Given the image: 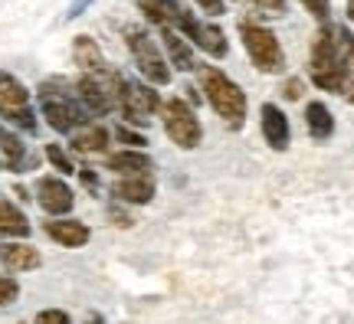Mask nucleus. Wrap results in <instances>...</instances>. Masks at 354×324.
I'll list each match as a JSON object with an SVG mask.
<instances>
[{
	"mask_svg": "<svg viewBox=\"0 0 354 324\" xmlns=\"http://www.w3.org/2000/svg\"><path fill=\"white\" fill-rule=\"evenodd\" d=\"M308 75L318 88L325 92H348V73L342 66L338 46H335V26H322L312 39V56H308Z\"/></svg>",
	"mask_w": 354,
	"mask_h": 324,
	"instance_id": "nucleus-1",
	"label": "nucleus"
},
{
	"mask_svg": "<svg viewBox=\"0 0 354 324\" xmlns=\"http://www.w3.org/2000/svg\"><path fill=\"white\" fill-rule=\"evenodd\" d=\"M201 86H203L207 102L214 105V112L230 128H243V118H246V92L227 73H220L216 66H201Z\"/></svg>",
	"mask_w": 354,
	"mask_h": 324,
	"instance_id": "nucleus-2",
	"label": "nucleus"
},
{
	"mask_svg": "<svg viewBox=\"0 0 354 324\" xmlns=\"http://www.w3.org/2000/svg\"><path fill=\"white\" fill-rule=\"evenodd\" d=\"M39 108H43V118L50 122V128L59 131V135H69L79 125H86V115H88L69 92L56 88L53 82L39 86Z\"/></svg>",
	"mask_w": 354,
	"mask_h": 324,
	"instance_id": "nucleus-3",
	"label": "nucleus"
},
{
	"mask_svg": "<svg viewBox=\"0 0 354 324\" xmlns=\"http://www.w3.org/2000/svg\"><path fill=\"white\" fill-rule=\"evenodd\" d=\"M240 37L243 46H246V56L253 59L259 73H282L286 56H282V46H279L276 33L269 26H259L253 20H240Z\"/></svg>",
	"mask_w": 354,
	"mask_h": 324,
	"instance_id": "nucleus-4",
	"label": "nucleus"
},
{
	"mask_svg": "<svg viewBox=\"0 0 354 324\" xmlns=\"http://www.w3.org/2000/svg\"><path fill=\"white\" fill-rule=\"evenodd\" d=\"M125 43H128V50H131V56H135L138 73L145 75L151 86H167V82H171V66H167V59L161 56L158 43L148 37V30L125 26Z\"/></svg>",
	"mask_w": 354,
	"mask_h": 324,
	"instance_id": "nucleus-5",
	"label": "nucleus"
},
{
	"mask_svg": "<svg viewBox=\"0 0 354 324\" xmlns=\"http://www.w3.org/2000/svg\"><path fill=\"white\" fill-rule=\"evenodd\" d=\"M161 118H165V135L174 141L177 148L194 151L201 144L203 128L197 122V115L184 99H167L161 102Z\"/></svg>",
	"mask_w": 354,
	"mask_h": 324,
	"instance_id": "nucleus-6",
	"label": "nucleus"
},
{
	"mask_svg": "<svg viewBox=\"0 0 354 324\" xmlns=\"http://www.w3.org/2000/svg\"><path fill=\"white\" fill-rule=\"evenodd\" d=\"M174 33L190 39L197 50L207 53V56H214V59H223L230 53V43H227V37H223V30L214 23H201L190 10H180V17H177V23H174Z\"/></svg>",
	"mask_w": 354,
	"mask_h": 324,
	"instance_id": "nucleus-7",
	"label": "nucleus"
},
{
	"mask_svg": "<svg viewBox=\"0 0 354 324\" xmlns=\"http://www.w3.org/2000/svg\"><path fill=\"white\" fill-rule=\"evenodd\" d=\"M0 115L24 131H37V118L30 112V92L10 73H0Z\"/></svg>",
	"mask_w": 354,
	"mask_h": 324,
	"instance_id": "nucleus-8",
	"label": "nucleus"
},
{
	"mask_svg": "<svg viewBox=\"0 0 354 324\" xmlns=\"http://www.w3.org/2000/svg\"><path fill=\"white\" fill-rule=\"evenodd\" d=\"M118 112L125 115L131 125H145L148 115L161 112V95L151 86H145V82H128L125 79L122 99H118Z\"/></svg>",
	"mask_w": 354,
	"mask_h": 324,
	"instance_id": "nucleus-9",
	"label": "nucleus"
},
{
	"mask_svg": "<svg viewBox=\"0 0 354 324\" xmlns=\"http://www.w3.org/2000/svg\"><path fill=\"white\" fill-rule=\"evenodd\" d=\"M37 203L43 207V213H50V216H63V213L73 210V190L69 184H63L59 177H39L37 180Z\"/></svg>",
	"mask_w": 354,
	"mask_h": 324,
	"instance_id": "nucleus-10",
	"label": "nucleus"
},
{
	"mask_svg": "<svg viewBox=\"0 0 354 324\" xmlns=\"http://www.w3.org/2000/svg\"><path fill=\"white\" fill-rule=\"evenodd\" d=\"M259 115H263V137L266 144L272 151H286L292 141V128H289V118H286V112L279 108V105H272V102H266L263 108H259Z\"/></svg>",
	"mask_w": 354,
	"mask_h": 324,
	"instance_id": "nucleus-11",
	"label": "nucleus"
},
{
	"mask_svg": "<svg viewBox=\"0 0 354 324\" xmlns=\"http://www.w3.org/2000/svg\"><path fill=\"white\" fill-rule=\"evenodd\" d=\"M46 236L56 239L66 249H79V246L88 242L92 233H88V226L79 223V220H50V223H46Z\"/></svg>",
	"mask_w": 354,
	"mask_h": 324,
	"instance_id": "nucleus-12",
	"label": "nucleus"
},
{
	"mask_svg": "<svg viewBox=\"0 0 354 324\" xmlns=\"http://www.w3.org/2000/svg\"><path fill=\"white\" fill-rule=\"evenodd\" d=\"M0 262L10 269V272H30V269H37L39 262V252L33 246H26V242H0Z\"/></svg>",
	"mask_w": 354,
	"mask_h": 324,
	"instance_id": "nucleus-13",
	"label": "nucleus"
},
{
	"mask_svg": "<svg viewBox=\"0 0 354 324\" xmlns=\"http://www.w3.org/2000/svg\"><path fill=\"white\" fill-rule=\"evenodd\" d=\"M73 63H76L86 75H95V73H102V69H109V66H105V56H102V50H99V43L92 37H76V43H73Z\"/></svg>",
	"mask_w": 354,
	"mask_h": 324,
	"instance_id": "nucleus-14",
	"label": "nucleus"
},
{
	"mask_svg": "<svg viewBox=\"0 0 354 324\" xmlns=\"http://www.w3.org/2000/svg\"><path fill=\"white\" fill-rule=\"evenodd\" d=\"M112 197L122 203H151L154 197V180L148 174L145 177H125L112 187Z\"/></svg>",
	"mask_w": 354,
	"mask_h": 324,
	"instance_id": "nucleus-15",
	"label": "nucleus"
},
{
	"mask_svg": "<svg viewBox=\"0 0 354 324\" xmlns=\"http://www.w3.org/2000/svg\"><path fill=\"white\" fill-rule=\"evenodd\" d=\"M138 10L148 17V23L161 26V30H174L177 17H180V3L177 0H138Z\"/></svg>",
	"mask_w": 354,
	"mask_h": 324,
	"instance_id": "nucleus-16",
	"label": "nucleus"
},
{
	"mask_svg": "<svg viewBox=\"0 0 354 324\" xmlns=\"http://www.w3.org/2000/svg\"><path fill=\"white\" fill-rule=\"evenodd\" d=\"M109 171L125 177H145L151 171V158L141 151H118V154H109Z\"/></svg>",
	"mask_w": 354,
	"mask_h": 324,
	"instance_id": "nucleus-17",
	"label": "nucleus"
},
{
	"mask_svg": "<svg viewBox=\"0 0 354 324\" xmlns=\"http://www.w3.org/2000/svg\"><path fill=\"white\" fill-rule=\"evenodd\" d=\"M161 39H165V50H167V56H171L174 69H180V73H190V69H197L194 50H190V43L180 37V33H174V30H161Z\"/></svg>",
	"mask_w": 354,
	"mask_h": 324,
	"instance_id": "nucleus-18",
	"label": "nucleus"
},
{
	"mask_svg": "<svg viewBox=\"0 0 354 324\" xmlns=\"http://www.w3.org/2000/svg\"><path fill=\"white\" fill-rule=\"evenodd\" d=\"M305 125H308V135L315 141H328L331 131H335V118H331L328 105L325 102H308L305 105Z\"/></svg>",
	"mask_w": 354,
	"mask_h": 324,
	"instance_id": "nucleus-19",
	"label": "nucleus"
},
{
	"mask_svg": "<svg viewBox=\"0 0 354 324\" xmlns=\"http://www.w3.org/2000/svg\"><path fill=\"white\" fill-rule=\"evenodd\" d=\"M335 46H338L342 66H344V73H348V92H344V99L354 105V33L348 26H335Z\"/></svg>",
	"mask_w": 354,
	"mask_h": 324,
	"instance_id": "nucleus-20",
	"label": "nucleus"
},
{
	"mask_svg": "<svg viewBox=\"0 0 354 324\" xmlns=\"http://www.w3.org/2000/svg\"><path fill=\"white\" fill-rule=\"evenodd\" d=\"M0 236H30V220L13 203H0Z\"/></svg>",
	"mask_w": 354,
	"mask_h": 324,
	"instance_id": "nucleus-21",
	"label": "nucleus"
},
{
	"mask_svg": "<svg viewBox=\"0 0 354 324\" xmlns=\"http://www.w3.org/2000/svg\"><path fill=\"white\" fill-rule=\"evenodd\" d=\"M109 144V131L102 125H86L82 131L73 135V148L82 151V154H95V151H105Z\"/></svg>",
	"mask_w": 354,
	"mask_h": 324,
	"instance_id": "nucleus-22",
	"label": "nucleus"
},
{
	"mask_svg": "<svg viewBox=\"0 0 354 324\" xmlns=\"http://www.w3.org/2000/svg\"><path fill=\"white\" fill-rule=\"evenodd\" d=\"M0 151H3V167H7V171L24 167V158H26L24 141L13 135V131H7V128H0Z\"/></svg>",
	"mask_w": 354,
	"mask_h": 324,
	"instance_id": "nucleus-23",
	"label": "nucleus"
},
{
	"mask_svg": "<svg viewBox=\"0 0 354 324\" xmlns=\"http://www.w3.org/2000/svg\"><path fill=\"white\" fill-rule=\"evenodd\" d=\"M46 161L59 171V174H73L76 167H73V161H69V154H66L59 144H46Z\"/></svg>",
	"mask_w": 354,
	"mask_h": 324,
	"instance_id": "nucleus-24",
	"label": "nucleus"
},
{
	"mask_svg": "<svg viewBox=\"0 0 354 324\" xmlns=\"http://www.w3.org/2000/svg\"><path fill=\"white\" fill-rule=\"evenodd\" d=\"M17 295H20V285H17L13 278H7V275H0V305L17 301Z\"/></svg>",
	"mask_w": 354,
	"mask_h": 324,
	"instance_id": "nucleus-25",
	"label": "nucleus"
},
{
	"mask_svg": "<svg viewBox=\"0 0 354 324\" xmlns=\"http://www.w3.org/2000/svg\"><path fill=\"white\" fill-rule=\"evenodd\" d=\"M37 324H73V321H69V314L59 312V308H46V312L37 314Z\"/></svg>",
	"mask_w": 354,
	"mask_h": 324,
	"instance_id": "nucleus-26",
	"label": "nucleus"
},
{
	"mask_svg": "<svg viewBox=\"0 0 354 324\" xmlns=\"http://www.w3.org/2000/svg\"><path fill=\"white\" fill-rule=\"evenodd\" d=\"M302 3H305V10L312 13L315 20H322V23L328 20V0H302Z\"/></svg>",
	"mask_w": 354,
	"mask_h": 324,
	"instance_id": "nucleus-27",
	"label": "nucleus"
},
{
	"mask_svg": "<svg viewBox=\"0 0 354 324\" xmlns=\"http://www.w3.org/2000/svg\"><path fill=\"white\" fill-rule=\"evenodd\" d=\"M253 3L269 17H282L286 13V0H253Z\"/></svg>",
	"mask_w": 354,
	"mask_h": 324,
	"instance_id": "nucleus-28",
	"label": "nucleus"
},
{
	"mask_svg": "<svg viewBox=\"0 0 354 324\" xmlns=\"http://www.w3.org/2000/svg\"><path fill=\"white\" fill-rule=\"evenodd\" d=\"M282 95H286L289 102H299V99H302V79H289V82L282 86Z\"/></svg>",
	"mask_w": 354,
	"mask_h": 324,
	"instance_id": "nucleus-29",
	"label": "nucleus"
},
{
	"mask_svg": "<svg viewBox=\"0 0 354 324\" xmlns=\"http://www.w3.org/2000/svg\"><path fill=\"white\" fill-rule=\"evenodd\" d=\"M95 0H73L69 3V10H66V20H76V17H82V10H88Z\"/></svg>",
	"mask_w": 354,
	"mask_h": 324,
	"instance_id": "nucleus-30",
	"label": "nucleus"
},
{
	"mask_svg": "<svg viewBox=\"0 0 354 324\" xmlns=\"http://www.w3.org/2000/svg\"><path fill=\"white\" fill-rule=\"evenodd\" d=\"M203 13H210V17H220L223 13V0H194Z\"/></svg>",
	"mask_w": 354,
	"mask_h": 324,
	"instance_id": "nucleus-31",
	"label": "nucleus"
},
{
	"mask_svg": "<svg viewBox=\"0 0 354 324\" xmlns=\"http://www.w3.org/2000/svg\"><path fill=\"white\" fill-rule=\"evenodd\" d=\"M115 135H118V141H125V144H145V137L141 135H135V131H128V128H118V131H115Z\"/></svg>",
	"mask_w": 354,
	"mask_h": 324,
	"instance_id": "nucleus-32",
	"label": "nucleus"
},
{
	"mask_svg": "<svg viewBox=\"0 0 354 324\" xmlns=\"http://www.w3.org/2000/svg\"><path fill=\"white\" fill-rule=\"evenodd\" d=\"M82 180H86L88 187H95V184H99V180H95V174H88V171H82Z\"/></svg>",
	"mask_w": 354,
	"mask_h": 324,
	"instance_id": "nucleus-33",
	"label": "nucleus"
},
{
	"mask_svg": "<svg viewBox=\"0 0 354 324\" xmlns=\"http://www.w3.org/2000/svg\"><path fill=\"white\" fill-rule=\"evenodd\" d=\"M348 17L354 20V0H348Z\"/></svg>",
	"mask_w": 354,
	"mask_h": 324,
	"instance_id": "nucleus-34",
	"label": "nucleus"
}]
</instances>
